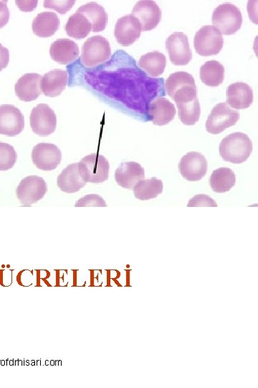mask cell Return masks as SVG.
Returning <instances> with one entry per match:
<instances>
[{
    "label": "cell",
    "mask_w": 258,
    "mask_h": 388,
    "mask_svg": "<svg viewBox=\"0 0 258 388\" xmlns=\"http://www.w3.org/2000/svg\"><path fill=\"white\" fill-rule=\"evenodd\" d=\"M219 151L220 156L225 161L241 164L250 156L252 152V143L246 134L234 132L222 140Z\"/></svg>",
    "instance_id": "1"
},
{
    "label": "cell",
    "mask_w": 258,
    "mask_h": 388,
    "mask_svg": "<svg viewBox=\"0 0 258 388\" xmlns=\"http://www.w3.org/2000/svg\"><path fill=\"white\" fill-rule=\"evenodd\" d=\"M173 99L179 111V117L183 125H194L200 120L201 108L196 87H186L178 90Z\"/></svg>",
    "instance_id": "2"
},
{
    "label": "cell",
    "mask_w": 258,
    "mask_h": 388,
    "mask_svg": "<svg viewBox=\"0 0 258 388\" xmlns=\"http://www.w3.org/2000/svg\"><path fill=\"white\" fill-rule=\"evenodd\" d=\"M78 164L79 173L85 182L101 184L108 180L110 165L103 156L90 154Z\"/></svg>",
    "instance_id": "3"
},
{
    "label": "cell",
    "mask_w": 258,
    "mask_h": 388,
    "mask_svg": "<svg viewBox=\"0 0 258 388\" xmlns=\"http://www.w3.org/2000/svg\"><path fill=\"white\" fill-rule=\"evenodd\" d=\"M212 23L221 33L226 35L235 34L243 24L240 11L234 5L225 4L218 6L212 18Z\"/></svg>",
    "instance_id": "4"
},
{
    "label": "cell",
    "mask_w": 258,
    "mask_h": 388,
    "mask_svg": "<svg viewBox=\"0 0 258 388\" xmlns=\"http://www.w3.org/2000/svg\"><path fill=\"white\" fill-rule=\"evenodd\" d=\"M224 44L223 34L212 25L201 27L194 39L196 52L202 56L217 55L222 51Z\"/></svg>",
    "instance_id": "5"
},
{
    "label": "cell",
    "mask_w": 258,
    "mask_h": 388,
    "mask_svg": "<svg viewBox=\"0 0 258 388\" xmlns=\"http://www.w3.org/2000/svg\"><path fill=\"white\" fill-rule=\"evenodd\" d=\"M112 56L108 41L101 35L89 38L84 44L82 53V62L86 67H95Z\"/></svg>",
    "instance_id": "6"
},
{
    "label": "cell",
    "mask_w": 258,
    "mask_h": 388,
    "mask_svg": "<svg viewBox=\"0 0 258 388\" xmlns=\"http://www.w3.org/2000/svg\"><path fill=\"white\" fill-rule=\"evenodd\" d=\"M239 118L240 113L231 109L227 103H219L209 115L206 130L212 134L222 133L227 128L236 125Z\"/></svg>",
    "instance_id": "7"
},
{
    "label": "cell",
    "mask_w": 258,
    "mask_h": 388,
    "mask_svg": "<svg viewBox=\"0 0 258 388\" xmlns=\"http://www.w3.org/2000/svg\"><path fill=\"white\" fill-rule=\"evenodd\" d=\"M48 192V184L40 176L30 175L23 179L16 189L17 197L23 205L39 202Z\"/></svg>",
    "instance_id": "8"
},
{
    "label": "cell",
    "mask_w": 258,
    "mask_h": 388,
    "mask_svg": "<svg viewBox=\"0 0 258 388\" xmlns=\"http://www.w3.org/2000/svg\"><path fill=\"white\" fill-rule=\"evenodd\" d=\"M30 121L33 132L41 137L53 134L57 127L56 115L46 104H40L32 109Z\"/></svg>",
    "instance_id": "9"
},
{
    "label": "cell",
    "mask_w": 258,
    "mask_h": 388,
    "mask_svg": "<svg viewBox=\"0 0 258 388\" xmlns=\"http://www.w3.org/2000/svg\"><path fill=\"white\" fill-rule=\"evenodd\" d=\"M179 170L183 179L188 182H198L207 174L208 163L202 154L190 152L181 158Z\"/></svg>",
    "instance_id": "10"
},
{
    "label": "cell",
    "mask_w": 258,
    "mask_h": 388,
    "mask_svg": "<svg viewBox=\"0 0 258 388\" xmlns=\"http://www.w3.org/2000/svg\"><path fill=\"white\" fill-rule=\"evenodd\" d=\"M170 61L176 65H186L193 58L188 37L183 32H174L166 42Z\"/></svg>",
    "instance_id": "11"
},
{
    "label": "cell",
    "mask_w": 258,
    "mask_h": 388,
    "mask_svg": "<svg viewBox=\"0 0 258 388\" xmlns=\"http://www.w3.org/2000/svg\"><path fill=\"white\" fill-rule=\"evenodd\" d=\"M32 160L34 165L39 169L52 171L60 164L62 153L54 144L41 143L33 148Z\"/></svg>",
    "instance_id": "12"
},
{
    "label": "cell",
    "mask_w": 258,
    "mask_h": 388,
    "mask_svg": "<svg viewBox=\"0 0 258 388\" xmlns=\"http://www.w3.org/2000/svg\"><path fill=\"white\" fill-rule=\"evenodd\" d=\"M25 127V118L21 111L11 104L0 106V134L14 137Z\"/></svg>",
    "instance_id": "13"
},
{
    "label": "cell",
    "mask_w": 258,
    "mask_h": 388,
    "mask_svg": "<svg viewBox=\"0 0 258 388\" xmlns=\"http://www.w3.org/2000/svg\"><path fill=\"white\" fill-rule=\"evenodd\" d=\"M131 15L139 21L143 31H149L160 23L162 11L152 0H143L135 5Z\"/></svg>",
    "instance_id": "14"
},
{
    "label": "cell",
    "mask_w": 258,
    "mask_h": 388,
    "mask_svg": "<svg viewBox=\"0 0 258 388\" xmlns=\"http://www.w3.org/2000/svg\"><path fill=\"white\" fill-rule=\"evenodd\" d=\"M141 31L139 21L132 15H127L118 20L115 35L120 44L129 46L140 38Z\"/></svg>",
    "instance_id": "15"
},
{
    "label": "cell",
    "mask_w": 258,
    "mask_h": 388,
    "mask_svg": "<svg viewBox=\"0 0 258 388\" xmlns=\"http://www.w3.org/2000/svg\"><path fill=\"white\" fill-rule=\"evenodd\" d=\"M144 179V169L136 162L122 163L115 172L117 183L126 189H133L136 184Z\"/></svg>",
    "instance_id": "16"
},
{
    "label": "cell",
    "mask_w": 258,
    "mask_h": 388,
    "mask_svg": "<svg viewBox=\"0 0 258 388\" xmlns=\"http://www.w3.org/2000/svg\"><path fill=\"white\" fill-rule=\"evenodd\" d=\"M43 77L39 74H26L19 79L15 90L17 96L24 101H32L42 94L41 82Z\"/></svg>",
    "instance_id": "17"
},
{
    "label": "cell",
    "mask_w": 258,
    "mask_h": 388,
    "mask_svg": "<svg viewBox=\"0 0 258 388\" xmlns=\"http://www.w3.org/2000/svg\"><path fill=\"white\" fill-rule=\"evenodd\" d=\"M79 171L78 163L67 165L58 175L57 184L61 192L66 194H75L86 185Z\"/></svg>",
    "instance_id": "18"
},
{
    "label": "cell",
    "mask_w": 258,
    "mask_h": 388,
    "mask_svg": "<svg viewBox=\"0 0 258 388\" xmlns=\"http://www.w3.org/2000/svg\"><path fill=\"white\" fill-rule=\"evenodd\" d=\"M253 101V92L251 87L243 82H236L228 87L227 102L236 110H245Z\"/></svg>",
    "instance_id": "19"
},
{
    "label": "cell",
    "mask_w": 258,
    "mask_h": 388,
    "mask_svg": "<svg viewBox=\"0 0 258 388\" xmlns=\"http://www.w3.org/2000/svg\"><path fill=\"white\" fill-rule=\"evenodd\" d=\"M79 46L69 39H58L50 49V54L56 62L66 65L76 61L79 56Z\"/></svg>",
    "instance_id": "20"
},
{
    "label": "cell",
    "mask_w": 258,
    "mask_h": 388,
    "mask_svg": "<svg viewBox=\"0 0 258 388\" xmlns=\"http://www.w3.org/2000/svg\"><path fill=\"white\" fill-rule=\"evenodd\" d=\"M176 113L174 105L166 98H158L150 105L151 120L155 125L164 126L169 124L174 120Z\"/></svg>",
    "instance_id": "21"
},
{
    "label": "cell",
    "mask_w": 258,
    "mask_h": 388,
    "mask_svg": "<svg viewBox=\"0 0 258 388\" xmlns=\"http://www.w3.org/2000/svg\"><path fill=\"white\" fill-rule=\"evenodd\" d=\"M67 80L68 75L65 70H53L42 78V92L46 96H58L65 89Z\"/></svg>",
    "instance_id": "22"
},
{
    "label": "cell",
    "mask_w": 258,
    "mask_h": 388,
    "mask_svg": "<svg viewBox=\"0 0 258 388\" xmlns=\"http://www.w3.org/2000/svg\"><path fill=\"white\" fill-rule=\"evenodd\" d=\"M60 27V19L52 12H44L39 14L34 19L32 25L33 32L41 38L51 37Z\"/></svg>",
    "instance_id": "23"
},
{
    "label": "cell",
    "mask_w": 258,
    "mask_h": 388,
    "mask_svg": "<svg viewBox=\"0 0 258 388\" xmlns=\"http://www.w3.org/2000/svg\"><path fill=\"white\" fill-rule=\"evenodd\" d=\"M236 183V174L228 168H219L214 170L209 179L212 189L218 194H224L231 191Z\"/></svg>",
    "instance_id": "24"
},
{
    "label": "cell",
    "mask_w": 258,
    "mask_h": 388,
    "mask_svg": "<svg viewBox=\"0 0 258 388\" xmlns=\"http://www.w3.org/2000/svg\"><path fill=\"white\" fill-rule=\"evenodd\" d=\"M77 13L84 15L91 24L94 32L105 30L108 23V15L105 9L96 3H90L79 8Z\"/></svg>",
    "instance_id": "25"
},
{
    "label": "cell",
    "mask_w": 258,
    "mask_h": 388,
    "mask_svg": "<svg viewBox=\"0 0 258 388\" xmlns=\"http://www.w3.org/2000/svg\"><path fill=\"white\" fill-rule=\"evenodd\" d=\"M200 79L208 87H217L225 79V68L217 61L206 62L200 68Z\"/></svg>",
    "instance_id": "26"
},
{
    "label": "cell",
    "mask_w": 258,
    "mask_h": 388,
    "mask_svg": "<svg viewBox=\"0 0 258 388\" xmlns=\"http://www.w3.org/2000/svg\"><path fill=\"white\" fill-rule=\"evenodd\" d=\"M166 65V56L158 51L146 54L142 56L138 61L140 68L153 77L162 75L165 72Z\"/></svg>",
    "instance_id": "27"
},
{
    "label": "cell",
    "mask_w": 258,
    "mask_h": 388,
    "mask_svg": "<svg viewBox=\"0 0 258 388\" xmlns=\"http://www.w3.org/2000/svg\"><path fill=\"white\" fill-rule=\"evenodd\" d=\"M91 29V24L89 20L79 13L72 15L65 25V31L68 37L77 40L86 38Z\"/></svg>",
    "instance_id": "28"
},
{
    "label": "cell",
    "mask_w": 258,
    "mask_h": 388,
    "mask_svg": "<svg viewBox=\"0 0 258 388\" xmlns=\"http://www.w3.org/2000/svg\"><path fill=\"white\" fill-rule=\"evenodd\" d=\"M133 189L136 199L146 201L155 199L161 194L163 192L164 185L162 180L153 178L139 182Z\"/></svg>",
    "instance_id": "29"
},
{
    "label": "cell",
    "mask_w": 258,
    "mask_h": 388,
    "mask_svg": "<svg viewBox=\"0 0 258 388\" xmlns=\"http://www.w3.org/2000/svg\"><path fill=\"white\" fill-rule=\"evenodd\" d=\"M186 87H196V84L193 77L184 72L171 75L165 84L167 93L172 99L178 90Z\"/></svg>",
    "instance_id": "30"
},
{
    "label": "cell",
    "mask_w": 258,
    "mask_h": 388,
    "mask_svg": "<svg viewBox=\"0 0 258 388\" xmlns=\"http://www.w3.org/2000/svg\"><path fill=\"white\" fill-rule=\"evenodd\" d=\"M18 158L14 147L6 143H0V171L13 168Z\"/></svg>",
    "instance_id": "31"
},
{
    "label": "cell",
    "mask_w": 258,
    "mask_h": 388,
    "mask_svg": "<svg viewBox=\"0 0 258 388\" xmlns=\"http://www.w3.org/2000/svg\"><path fill=\"white\" fill-rule=\"evenodd\" d=\"M106 207L105 200L98 194H89L80 199L75 204V207Z\"/></svg>",
    "instance_id": "32"
},
{
    "label": "cell",
    "mask_w": 258,
    "mask_h": 388,
    "mask_svg": "<svg viewBox=\"0 0 258 388\" xmlns=\"http://www.w3.org/2000/svg\"><path fill=\"white\" fill-rule=\"evenodd\" d=\"M76 4L75 0H67V1H56V0H46L44 6L46 8L53 9L60 14H65Z\"/></svg>",
    "instance_id": "33"
},
{
    "label": "cell",
    "mask_w": 258,
    "mask_h": 388,
    "mask_svg": "<svg viewBox=\"0 0 258 388\" xmlns=\"http://www.w3.org/2000/svg\"><path fill=\"white\" fill-rule=\"evenodd\" d=\"M188 207L209 206L217 207L216 201L210 196L205 194H198L191 199L188 204Z\"/></svg>",
    "instance_id": "34"
},
{
    "label": "cell",
    "mask_w": 258,
    "mask_h": 388,
    "mask_svg": "<svg viewBox=\"0 0 258 388\" xmlns=\"http://www.w3.org/2000/svg\"><path fill=\"white\" fill-rule=\"evenodd\" d=\"M10 20V11L7 2L0 1V28L5 27Z\"/></svg>",
    "instance_id": "35"
},
{
    "label": "cell",
    "mask_w": 258,
    "mask_h": 388,
    "mask_svg": "<svg viewBox=\"0 0 258 388\" xmlns=\"http://www.w3.org/2000/svg\"><path fill=\"white\" fill-rule=\"evenodd\" d=\"M10 62L9 50L0 44V72L6 68Z\"/></svg>",
    "instance_id": "36"
},
{
    "label": "cell",
    "mask_w": 258,
    "mask_h": 388,
    "mask_svg": "<svg viewBox=\"0 0 258 388\" xmlns=\"http://www.w3.org/2000/svg\"><path fill=\"white\" fill-rule=\"evenodd\" d=\"M38 1H16L17 6L23 12H31L37 6H38Z\"/></svg>",
    "instance_id": "37"
},
{
    "label": "cell",
    "mask_w": 258,
    "mask_h": 388,
    "mask_svg": "<svg viewBox=\"0 0 258 388\" xmlns=\"http://www.w3.org/2000/svg\"><path fill=\"white\" fill-rule=\"evenodd\" d=\"M72 287H77V273H75V277H73Z\"/></svg>",
    "instance_id": "38"
},
{
    "label": "cell",
    "mask_w": 258,
    "mask_h": 388,
    "mask_svg": "<svg viewBox=\"0 0 258 388\" xmlns=\"http://www.w3.org/2000/svg\"><path fill=\"white\" fill-rule=\"evenodd\" d=\"M108 272V277H107V286L106 287H112V285H110V271Z\"/></svg>",
    "instance_id": "39"
},
{
    "label": "cell",
    "mask_w": 258,
    "mask_h": 388,
    "mask_svg": "<svg viewBox=\"0 0 258 388\" xmlns=\"http://www.w3.org/2000/svg\"><path fill=\"white\" fill-rule=\"evenodd\" d=\"M90 287H95L94 286V277H93V273H91V286Z\"/></svg>",
    "instance_id": "40"
},
{
    "label": "cell",
    "mask_w": 258,
    "mask_h": 388,
    "mask_svg": "<svg viewBox=\"0 0 258 388\" xmlns=\"http://www.w3.org/2000/svg\"><path fill=\"white\" fill-rule=\"evenodd\" d=\"M56 287H60L59 273H57Z\"/></svg>",
    "instance_id": "41"
},
{
    "label": "cell",
    "mask_w": 258,
    "mask_h": 388,
    "mask_svg": "<svg viewBox=\"0 0 258 388\" xmlns=\"http://www.w3.org/2000/svg\"><path fill=\"white\" fill-rule=\"evenodd\" d=\"M42 280L45 282V284L47 285L48 287H52V286L49 283L46 278H43Z\"/></svg>",
    "instance_id": "42"
},
{
    "label": "cell",
    "mask_w": 258,
    "mask_h": 388,
    "mask_svg": "<svg viewBox=\"0 0 258 388\" xmlns=\"http://www.w3.org/2000/svg\"><path fill=\"white\" fill-rule=\"evenodd\" d=\"M115 282V284L119 287H122V286L119 283L118 280L115 278H113L112 279Z\"/></svg>",
    "instance_id": "43"
},
{
    "label": "cell",
    "mask_w": 258,
    "mask_h": 388,
    "mask_svg": "<svg viewBox=\"0 0 258 388\" xmlns=\"http://www.w3.org/2000/svg\"><path fill=\"white\" fill-rule=\"evenodd\" d=\"M117 273H118V275H117V278H119L120 277V273L117 271Z\"/></svg>",
    "instance_id": "44"
}]
</instances>
